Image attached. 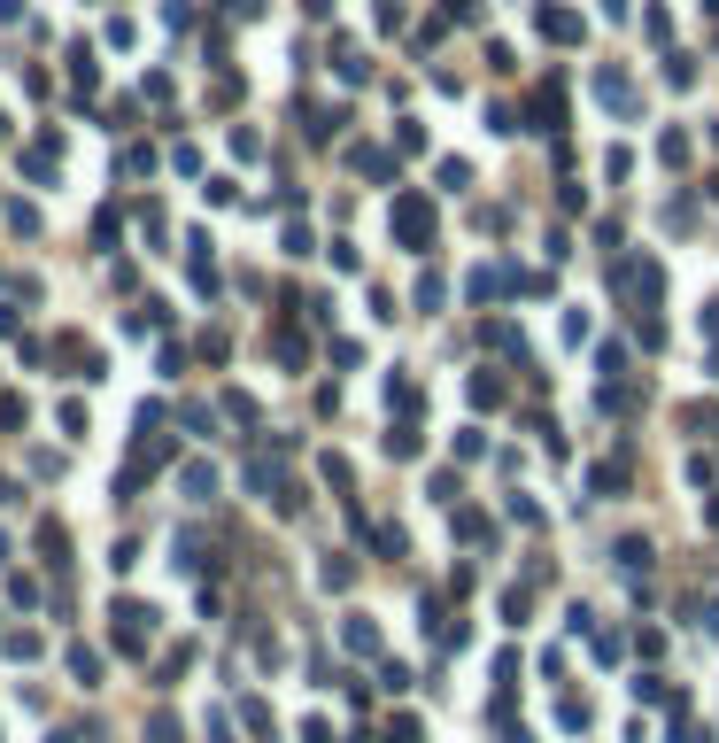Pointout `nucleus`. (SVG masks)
I'll return each instance as SVG.
<instances>
[{"instance_id": "nucleus-1", "label": "nucleus", "mask_w": 719, "mask_h": 743, "mask_svg": "<svg viewBox=\"0 0 719 743\" xmlns=\"http://www.w3.org/2000/svg\"><path fill=\"white\" fill-rule=\"evenodd\" d=\"M147 635H155V604H132V596H124V604H116V651L140 658Z\"/></svg>"}, {"instance_id": "nucleus-2", "label": "nucleus", "mask_w": 719, "mask_h": 743, "mask_svg": "<svg viewBox=\"0 0 719 743\" xmlns=\"http://www.w3.org/2000/svg\"><path fill=\"white\" fill-rule=\"evenodd\" d=\"M395 225H403L410 248H433V209L418 202V194H403V202H395Z\"/></svg>"}, {"instance_id": "nucleus-3", "label": "nucleus", "mask_w": 719, "mask_h": 743, "mask_svg": "<svg viewBox=\"0 0 719 743\" xmlns=\"http://www.w3.org/2000/svg\"><path fill=\"white\" fill-rule=\"evenodd\" d=\"M341 643H348V651H364V658H372V651H379V627L364 620V612H348V627H341Z\"/></svg>"}, {"instance_id": "nucleus-4", "label": "nucleus", "mask_w": 719, "mask_h": 743, "mask_svg": "<svg viewBox=\"0 0 719 743\" xmlns=\"http://www.w3.org/2000/svg\"><path fill=\"white\" fill-rule=\"evenodd\" d=\"M70 674L86 689H101V651H86V643H70Z\"/></svg>"}, {"instance_id": "nucleus-5", "label": "nucleus", "mask_w": 719, "mask_h": 743, "mask_svg": "<svg viewBox=\"0 0 719 743\" xmlns=\"http://www.w3.org/2000/svg\"><path fill=\"white\" fill-rule=\"evenodd\" d=\"M418 449H426V442H418V426H387V457H403V465H410Z\"/></svg>"}, {"instance_id": "nucleus-6", "label": "nucleus", "mask_w": 719, "mask_h": 743, "mask_svg": "<svg viewBox=\"0 0 719 743\" xmlns=\"http://www.w3.org/2000/svg\"><path fill=\"white\" fill-rule=\"evenodd\" d=\"M596 93H604L611 109H634V86H627V78H619V70H604V78H596Z\"/></svg>"}, {"instance_id": "nucleus-7", "label": "nucleus", "mask_w": 719, "mask_h": 743, "mask_svg": "<svg viewBox=\"0 0 719 743\" xmlns=\"http://www.w3.org/2000/svg\"><path fill=\"white\" fill-rule=\"evenodd\" d=\"M634 697H642V705H681V697L665 689V674H642V682H634Z\"/></svg>"}, {"instance_id": "nucleus-8", "label": "nucleus", "mask_w": 719, "mask_h": 743, "mask_svg": "<svg viewBox=\"0 0 719 743\" xmlns=\"http://www.w3.org/2000/svg\"><path fill=\"white\" fill-rule=\"evenodd\" d=\"M186 496H202V504H209V496H217V465H186Z\"/></svg>"}, {"instance_id": "nucleus-9", "label": "nucleus", "mask_w": 719, "mask_h": 743, "mask_svg": "<svg viewBox=\"0 0 719 743\" xmlns=\"http://www.w3.org/2000/svg\"><path fill=\"white\" fill-rule=\"evenodd\" d=\"M140 743H178V720H171V713H155V720L140 728Z\"/></svg>"}, {"instance_id": "nucleus-10", "label": "nucleus", "mask_w": 719, "mask_h": 743, "mask_svg": "<svg viewBox=\"0 0 719 743\" xmlns=\"http://www.w3.org/2000/svg\"><path fill=\"white\" fill-rule=\"evenodd\" d=\"M542 24H549V39H580V16H565V8H549Z\"/></svg>"}, {"instance_id": "nucleus-11", "label": "nucleus", "mask_w": 719, "mask_h": 743, "mask_svg": "<svg viewBox=\"0 0 719 743\" xmlns=\"http://www.w3.org/2000/svg\"><path fill=\"white\" fill-rule=\"evenodd\" d=\"M619 565H627V573H650V542H619Z\"/></svg>"}, {"instance_id": "nucleus-12", "label": "nucleus", "mask_w": 719, "mask_h": 743, "mask_svg": "<svg viewBox=\"0 0 719 743\" xmlns=\"http://www.w3.org/2000/svg\"><path fill=\"white\" fill-rule=\"evenodd\" d=\"M209 743H232V720L225 713H209Z\"/></svg>"}, {"instance_id": "nucleus-13", "label": "nucleus", "mask_w": 719, "mask_h": 743, "mask_svg": "<svg viewBox=\"0 0 719 743\" xmlns=\"http://www.w3.org/2000/svg\"><path fill=\"white\" fill-rule=\"evenodd\" d=\"M704 627H712V635H719V604H704Z\"/></svg>"}]
</instances>
